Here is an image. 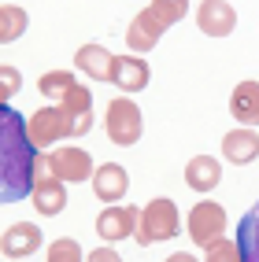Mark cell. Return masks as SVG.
<instances>
[{
    "label": "cell",
    "instance_id": "obj_1",
    "mask_svg": "<svg viewBox=\"0 0 259 262\" xmlns=\"http://www.w3.org/2000/svg\"><path fill=\"white\" fill-rule=\"evenodd\" d=\"M33 166H37V148L30 141L23 115L0 103V207L19 203L33 192Z\"/></svg>",
    "mask_w": 259,
    "mask_h": 262
},
{
    "label": "cell",
    "instance_id": "obj_2",
    "mask_svg": "<svg viewBox=\"0 0 259 262\" xmlns=\"http://www.w3.org/2000/svg\"><path fill=\"white\" fill-rule=\"evenodd\" d=\"M26 129H30V141L33 148H52L63 137H85L93 129V96L89 89L82 85H71L63 96H56L52 107H41L26 118Z\"/></svg>",
    "mask_w": 259,
    "mask_h": 262
},
{
    "label": "cell",
    "instance_id": "obj_3",
    "mask_svg": "<svg viewBox=\"0 0 259 262\" xmlns=\"http://www.w3.org/2000/svg\"><path fill=\"white\" fill-rule=\"evenodd\" d=\"M178 225H182L178 203L167 200V196H160V200H152L145 211H141L137 229H133V240H137V244H160V240L178 236Z\"/></svg>",
    "mask_w": 259,
    "mask_h": 262
},
{
    "label": "cell",
    "instance_id": "obj_4",
    "mask_svg": "<svg viewBox=\"0 0 259 262\" xmlns=\"http://www.w3.org/2000/svg\"><path fill=\"white\" fill-rule=\"evenodd\" d=\"M30 200L33 207H37V214L52 218V214H59L63 207H67V181L56 178V170H52L48 163V155L37 151V166H33V192H30Z\"/></svg>",
    "mask_w": 259,
    "mask_h": 262
},
{
    "label": "cell",
    "instance_id": "obj_5",
    "mask_svg": "<svg viewBox=\"0 0 259 262\" xmlns=\"http://www.w3.org/2000/svg\"><path fill=\"white\" fill-rule=\"evenodd\" d=\"M145 133V118H141V107L130 100V96H115L108 103V137L118 144V148H133Z\"/></svg>",
    "mask_w": 259,
    "mask_h": 262
},
{
    "label": "cell",
    "instance_id": "obj_6",
    "mask_svg": "<svg viewBox=\"0 0 259 262\" xmlns=\"http://www.w3.org/2000/svg\"><path fill=\"white\" fill-rule=\"evenodd\" d=\"M222 233H226V211H222V203L204 200L189 211V236H193L200 248L211 244L215 236H222Z\"/></svg>",
    "mask_w": 259,
    "mask_h": 262
},
{
    "label": "cell",
    "instance_id": "obj_7",
    "mask_svg": "<svg viewBox=\"0 0 259 262\" xmlns=\"http://www.w3.org/2000/svg\"><path fill=\"white\" fill-rule=\"evenodd\" d=\"M167 30H170V26L160 19V15H155L152 8H145V11L133 15V23H130V30H126V45L145 56V52H152L155 45H160V37H163Z\"/></svg>",
    "mask_w": 259,
    "mask_h": 262
},
{
    "label": "cell",
    "instance_id": "obj_8",
    "mask_svg": "<svg viewBox=\"0 0 259 262\" xmlns=\"http://www.w3.org/2000/svg\"><path fill=\"white\" fill-rule=\"evenodd\" d=\"M196 26L207 33V37H230L237 30V11L226 4V0H204L196 11Z\"/></svg>",
    "mask_w": 259,
    "mask_h": 262
},
{
    "label": "cell",
    "instance_id": "obj_9",
    "mask_svg": "<svg viewBox=\"0 0 259 262\" xmlns=\"http://www.w3.org/2000/svg\"><path fill=\"white\" fill-rule=\"evenodd\" d=\"M48 163L56 170V178H63V181H85L96 170L85 148H56V151H48Z\"/></svg>",
    "mask_w": 259,
    "mask_h": 262
},
{
    "label": "cell",
    "instance_id": "obj_10",
    "mask_svg": "<svg viewBox=\"0 0 259 262\" xmlns=\"http://www.w3.org/2000/svg\"><path fill=\"white\" fill-rule=\"evenodd\" d=\"M137 218H141L137 207H108V211H100V218H96V233L108 240V244H115V240H123V236H133Z\"/></svg>",
    "mask_w": 259,
    "mask_h": 262
},
{
    "label": "cell",
    "instance_id": "obj_11",
    "mask_svg": "<svg viewBox=\"0 0 259 262\" xmlns=\"http://www.w3.org/2000/svg\"><path fill=\"white\" fill-rule=\"evenodd\" d=\"M37 248H41V229L30 225V222L11 225V229L0 236V251L8 258H30V255H37Z\"/></svg>",
    "mask_w": 259,
    "mask_h": 262
},
{
    "label": "cell",
    "instance_id": "obj_12",
    "mask_svg": "<svg viewBox=\"0 0 259 262\" xmlns=\"http://www.w3.org/2000/svg\"><path fill=\"white\" fill-rule=\"evenodd\" d=\"M74 67L85 74V78H93V81H111V71H115V56L104 45H82L74 52Z\"/></svg>",
    "mask_w": 259,
    "mask_h": 262
},
{
    "label": "cell",
    "instance_id": "obj_13",
    "mask_svg": "<svg viewBox=\"0 0 259 262\" xmlns=\"http://www.w3.org/2000/svg\"><path fill=\"white\" fill-rule=\"evenodd\" d=\"M93 192L104 200V203H118L130 192V178H126V170L118 166V163H104L93 170Z\"/></svg>",
    "mask_w": 259,
    "mask_h": 262
},
{
    "label": "cell",
    "instance_id": "obj_14",
    "mask_svg": "<svg viewBox=\"0 0 259 262\" xmlns=\"http://www.w3.org/2000/svg\"><path fill=\"white\" fill-rule=\"evenodd\" d=\"M148 63L145 59H137V56H115V71H111V81H115V89H123V93H141L145 85H148Z\"/></svg>",
    "mask_w": 259,
    "mask_h": 262
},
{
    "label": "cell",
    "instance_id": "obj_15",
    "mask_svg": "<svg viewBox=\"0 0 259 262\" xmlns=\"http://www.w3.org/2000/svg\"><path fill=\"white\" fill-rule=\"evenodd\" d=\"M222 155L233 163V166H245L259 155V133L255 129H233L222 137Z\"/></svg>",
    "mask_w": 259,
    "mask_h": 262
},
{
    "label": "cell",
    "instance_id": "obj_16",
    "mask_svg": "<svg viewBox=\"0 0 259 262\" xmlns=\"http://www.w3.org/2000/svg\"><path fill=\"white\" fill-rule=\"evenodd\" d=\"M218 181H222L218 159H211V155H196V159H189V166H185V185L193 188V192H211Z\"/></svg>",
    "mask_w": 259,
    "mask_h": 262
},
{
    "label": "cell",
    "instance_id": "obj_17",
    "mask_svg": "<svg viewBox=\"0 0 259 262\" xmlns=\"http://www.w3.org/2000/svg\"><path fill=\"white\" fill-rule=\"evenodd\" d=\"M233 118L245 122V126H259V81H241L233 89Z\"/></svg>",
    "mask_w": 259,
    "mask_h": 262
},
{
    "label": "cell",
    "instance_id": "obj_18",
    "mask_svg": "<svg viewBox=\"0 0 259 262\" xmlns=\"http://www.w3.org/2000/svg\"><path fill=\"white\" fill-rule=\"evenodd\" d=\"M237 251H241V262H259V200L237 222Z\"/></svg>",
    "mask_w": 259,
    "mask_h": 262
},
{
    "label": "cell",
    "instance_id": "obj_19",
    "mask_svg": "<svg viewBox=\"0 0 259 262\" xmlns=\"http://www.w3.org/2000/svg\"><path fill=\"white\" fill-rule=\"evenodd\" d=\"M30 19H26V11L23 8H15V4H0V45H11V41H19L23 33H26Z\"/></svg>",
    "mask_w": 259,
    "mask_h": 262
},
{
    "label": "cell",
    "instance_id": "obj_20",
    "mask_svg": "<svg viewBox=\"0 0 259 262\" xmlns=\"http://www.w3.org/2000/svg\"><path fill=\"white\" fill-rule=\"evenodd\" d=\"M160 19L167 23V26H174V23H182L185 19V11H189V0H152L148 4Z\"/></svg>",
    "mask_w": 259,
    "mask_h": 262
},
{
    "label": "cell",
    "instance_id": "obj_21",
    "mask_svg": "<svg viewBox=\"0 0 259 262\" xmlns=\"http://www.w3.org/2000/svg\"><path fill=\"white\" fill-rule=\"evenodd\" d=\"M204 258L207 262H233V258H241V251H237V244H230V240H222V236H215L211 244H204Z\"/></svg>",
    "mask_w": 259,
    "mask_h": 262
},
{
    "label": "cell",
    "instance_id": "obj_22",
    "mask_svg": "<svg viewBox=\"0 0 259 262\" xmlns=\"http://www.w3.org/2000/svg\"><path fill=\"white\" fill-rule=\"evenodd\" d=\"M19 89H23V74L15 67H0V103H8Z\"/></svg>",
    "mask_w": 259,
    "mask_h": 262
},
{
    "label": "cell",
    "instance_id": "obj_23",
    "mask_svg": "<svg viewBox=\"0 0 259 262\" xmlns=\"http://www.w3.org/2000/svg\"><path fill=\"white\" fill-rule=\"evenodd\" d=\"M82 258V248L74 240H56L48 248V262H78Z\"/></svg>",
    "mask_w": 259,
    "mask_h": 262
},
{
    "label": "cell",
    "instance_id": "obj_24",
    "mask_svg": "<svg viewBox=\"0 0 259 262\" xmlns=\"http://www.w3.org/2000/svg\"><path fill=\"white\" fill-rule=\"evenodd\" d=\"M89 258L93 262H118V251H115V244H108V248H96Z\"/></svg>",
    "mask_w": 259,
    "mask_h": 262
}]
</instances>
